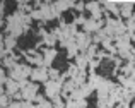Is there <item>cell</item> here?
Here are the masks:
<instances>
[{
  "instance_id": "obj_1",
  "label": "cell",
  "mask_w": 135,
  "mask_h": 108,
  "mask_svg": "<svg viewBox=\"0 0 135 108\" xmlns=\"http://www.w3.org/2000/svg\"><path fill=\"white\" fill-rule=\"evenodd\" d=\"M62 86L63 84H62V82H58V81H46L45 84H43L46 100L53 101L55 98H58V96L62 94Z\"/></svg>"
},
{
  "instance_id": "obj_2",
  "label": "cell",
  "mask_w": 135,
  "mask_h": 108,
  "mask_svg": "<svg viewBox=\"0 0 135 108\" xmlns=\"http://www.w3.org/2000/svg\"><path fill=\"white\" fill-rule=\"evenodd\" d=\"M29 81L38 82V84H45L46 81H50L48 69H46V67H33V72H31V75H29Z\"/></svg>"
},
{
  "instance_id": "obj_3",
  "label": "cell",
  "mask_w": 135,
  "mask_h": 108,
  "mask_svg": "<svg viewBox=\"0 0 135 108\" xmlns=\"http://www.w3.org/2000/svg\"><path fill=\"white\" fill-rule=\"evenodd\" d=\"M38 91H40V84L31 81L27 88L21 89V93H22V100H24V101H33V103H34V98H36Z\"/></svg>"
},
{
  "instance_id": "obj_4",
  "label": "cell",
  "mask_w": 135,
  "mask_h": 108,
  "mask_svg": "<svg viewBox=\"0 0 135 108\" xmlns=\"http://www.w3.org/2000/svg\"><path fill=\"white\" fill-rule=\"evenodd\" d=\"M41 55H43L45 67L50 69V67L53 65V60L56 58V55H58V52H56L55 48H43V50H41Z\"/></svg>"
},
{
  "instance_id": "obj_5",
  "label": "cell",
  "mask_w": 135,
  "mask_h": 108,
  "mask_svg": "<svg viewBox=\"0 0 135 108\" xmlns=\"http://www.w3.org/2000/svg\"><path fill=\"white\" fill-rule=\"evenodd\" d=\"M3 88H5V94L9 96V98H12L17 91H21V89H19V84H17L16 81H12V79H7V82H5V86H3Z\"/></svg>"
},
{
  "instance_id": "obj_6",
  "label": "cell",
  "mask_w": 135,
  "mask_h": 108,
  "mask_svg": "<svg viewBox=\"0 0 135 108\" xmlns=\"http://www.w3.org/2000/svg\"><path fill=\"white\" fill-rule=\"evenodd\" d=\"M74 3L75 2H53V7L58 14H62V12H67L69 9H72Z\"/></svg>"
},
{
  "instance_id": "obj_7",
  "label": "cell",
  "mask_w": 135,
  "mask_h": 108,
  "mask_svg": "<svg viewBox=\"0 0 135 108\" xmlns=\"http://www.w3.org/2000/svg\"><path fill=\"white\" fill-rule=\"evenodd\" d=\"M79 53H80V50H79V46L75 45V41L70 43V45L67 46V58H69V60H70V58H75Z\"/></svg>"
},
{
  "instance_id": "obj_8",
  "label": "cell",
  "mask_w": 135,
  "mask_h": 108,
  "mask_svg": "<svg viewBox=\"0 0 135 108\" xmlns=\"http://www.w3.org/2000/svg\"><path fill=\"white\" fill-rule=\"evenodd\" d=\"M17 45V39L14 38V36H10V34H7L5 38H3V46H5L7 50H14V46Z\"/></svg>"
},
{
  "instance_id": "obj_9",
  "label": "cell",
  "mask_w": 135,
  "mask_h": 108,
  "mask_svg": "<svg viewBox=\"0 0 135 108\" xmlns=\"http://www.w3.org/2000/svg\"><path fill=\"white\" fill-rule=\"evenodd\" d=\"M53 108H67V105H65V100L62 98V96H58V98H55L53 100Z\"/></svg>"
},
{
  "instance_id": "obj_10",
  "label": "cell",
  "mask_w": 135,
  "mask_h": 108,
  "mask_svg": "<svg viewBox=\"0 0 135 108\" xmlns=\"http://www.w3.org/2000/svg\"><path fill=\"white\" fill-rule=\"evenodd\" d=\"M45 100H46L45 93H38L36 98H34V103H36V105H40V103H41V101H45Z\"/></svg>"
},
{
  "instance_id": "obj_11",
  "label": "cell",
  "mask_w": 135,
  "mask_h": 108,
  "mask_svg": "<svg viewBox=\"0 0 135 108\" xmlns=\"http://www.w3.org/2000/svg\"><path fill=\"white\" fill-rule=\"evenodd\" d=\"M87 100H75V108H86Z\"/></svg>"
},
{
  "instance_id": "obj_12",
  "label": "cell",
  "mask_w": 135,
  "mask_h": 108,
  "mask_svg": "<svg viewBox=\"0 0 135 108\" xmlns=\"http://www.w3.org/2000/svg\"><path fill=\"white\" fill-rule=\"evenodd\" d=\"M21 108H34V103L33 101H21Z\"/></svg>"
},
{
  "instance_id": "obj_13",
  "label": "cell",
  "mask_w": 135,
  "mask_h": 108,
  "mask_svg": "<svg viewBox=\"0 0 135 108\" xmlns=\"http://www.w3.org/2000/svg\"><path fill=\"white\" fill-rule=\"evenodd\" d=\"M5 16V2H0V17Z\"/></svg>"
},
{
  "instance_id": "obj_14",
  "label": "cell",
  "mask_w": 135,
  "mask_h": 108,
  "mask_svg": "<svg viewBox=\"0 0 135 108\" xmlns=\"http://www.w3.org/2000/svg\"><path fill=\"white\" fill-rule=\"evenodd\" d=\"M115 108H130V106H128V103H125V101H120V103H118V105H116Z\"/></svg>"
},
{
  "instance_id": "obj_15",
  "label": "cell",
  "mask_w": 135,
  "mask_h": 108,
  "mask_svg": "<svg viewBox=\"0 0 135 108\" xmlns=\"http://www.w3.org/2000/svg\"><path fill=\"white\" fill-rule=\"evenodd\" d=\"M2 94H5V88H3V86H0V96Z\"/></svg>"
},
{
  "instance_id": "obj_16",
  "label": "cell",
  "mask_w": 135,
  "mask_h": 108,
  "mask_svg": "<svg viewBox=\"0 0 135 108\" xmlns=\"http://www.w3.org/2000/svg\"><path fill=\"white\" fill-rule=\"evenodd\" d=\"M3 24H5V22H3V17H0V28H2Z\"/></svg>"
},
{
  "instance_id": "obj_17",
  "label": "cell",
  "mask_w": 135,
  "mask_h": 108,
  "mask_svg": "<svg viewBox=\"0 0 135 108\" xmlns=\"http://www.w3.org/2000/svg\"><path fill=\"white\" fill-rule=\"evenodd\" d=\"M34 108H41V106H40V105H36V103H34Z\"/></svg>"
},
{
  "instance_id": "obj_18",
  "label": "cell",
  "mask_w": 135,
  "mask_h": 108,
  "mask_svg": "<svg viewBox=\"0 0 135 108\" xmlns=\"http://www.w3.org/2000/svg\"><path fill=\"white\" fill-rule=\"evenodd\" d=\"M0 65H2V58H0Z\"/></svg>"
}]
</instances>
